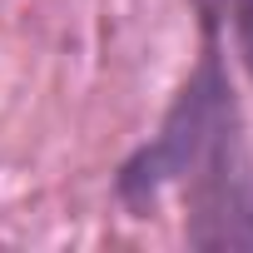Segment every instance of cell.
<instances>
[{
  "instance_id": "1",
  "label": "cell",
  "mask_w": 253,
  "mask_h": 253,
  "mask_svg": "<svg viewBox=\"0 0 253 253\" xmlns=\"http://www.w3.org/2000/svg\"><path fill=\"white\" fill-rule=\"evenodd\" d=\"M199 5V60L159 114V129L114 169V204L144 218L169 189L184 194V243L199 253H253V154L223 55V15Z\"/></svg>"
},
{
  "instance_id": "2",
  "label": "cell",
  "mask_w": 253,
  "mask_h": 253,
  "mask_svg": "<svg viewBox=\"0 0 253 253\" xmlns=\"http://www.w3.org/2000/svg\"><path fill=\"white\" fill-rule=\"evenodd\" d=\"M223 20H228V30H233V50H238V60H243V70L253 75V0H223Z\"/></svg>"
}]
</instances>
